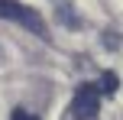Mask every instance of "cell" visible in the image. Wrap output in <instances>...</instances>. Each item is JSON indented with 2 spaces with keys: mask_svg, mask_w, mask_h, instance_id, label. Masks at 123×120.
I'll use <instances>...</instances> for the list:
<instances>
[{
  "mask_svg": "<svg viewBox=\"0 0 123 120\" xmlns=\"http://www.w3.org/2000/svg\"><path fill=\"white\" fill-rule=\"evenodd\" d=\"M0 19H10V23L23 26V29L36 32V36H49V29H45V19L39 16V10H32V6L19 3V0H0Z\"/></svg>",
  "mask_w": 123,
  "mask_h": 120,
  "instance_id": "6da1fadb",
  "label": "cell"
},
{
  "mask_svg": "<svg viewBox=\"0 0 123 120\" xmlns=\"http://www.w3.org/2000/svg\"><path fill=\"white\" fill-rule=\"evenodd\" d=\"M97 110H100V88L91 81L78 84V91L71 97V117L74 120H94Z\"/></svg>",
  "mask_w": 123,
  "mask_h": 120,
  "instance_id": "7a4b0ae2",
  "label": "cell"
},
{
  "mask_svg": "<svg viewBox=\"0 0 123 120\" xmlns=\"http://www.w3.org/2000/svg\"><path fill=\"white\" fill-rule=\"evenodd\" d=\"M58 19L68 26V29H78V26H81L78 10H74V6H68V3H58Z\"/></svg>",
  "mask_w": 123,
  "mask_h": 120,
  "instance_id": "3957f363",
  "label": "cell"
},
{
  "mask_svg": "<svg viewBox=\"0 0 123 120\" xmlns=\"http://www.w3.org/2000/svg\"><path fill=\"white\" fill-rule=\"evenodd\" d=\"M117 75L113 71H104L100 75V81H97V88H100V97H110V94H117Z\"/></svg>",
  "mask_w": 123,
  "mask_h": 120,
  "instance_id": "277c9868",
  "label": "cell"
},
{
  "mask_svg": "<svg viewBox=\"0 0 123 120\" xmlns=\"http://www.w3.org/2000/svg\"><path fill=\"white\" fill-rule=\"evenodd\" d=\"M10 120H39L36 114H32V110H23V107H16V110H13V117Z\"/></svg>",
  "mask_w": 123,
  "mask_h": 120,
  "instance_id": "5b68a950",
  "label": "cell"
},
{
  "mask_svg": "<svg viewBox=\"0 0 123 120\" xmlns=\"http://www.w3.org/2000/svg\"><path fill=\"white\" fill-rule=\"evenodd\" d=\"M107 49H117V32H107Z\"/></svg>",
  "mask_w": 123,
  "mask_h": 120,
  "instance_id": "8992f818",
  "label": "cell"
},
{
  "mask_svg": "<svg viewBox=\"0 0 123 120\" xmlns=\"http://www.w3.org/2000/svg\"><path fill=\"white\" fill-rule=\"evenodd\" d=\"M0 65H3V49H0Z\"/></svg>",
  "mask_w": 123,
  "mask_h": 120,
  "instance_id": "52a82bcc",
  "label": "cell"
}]
</instances>
